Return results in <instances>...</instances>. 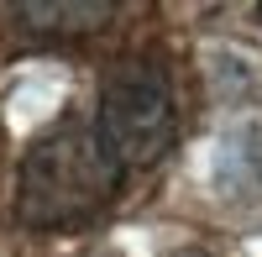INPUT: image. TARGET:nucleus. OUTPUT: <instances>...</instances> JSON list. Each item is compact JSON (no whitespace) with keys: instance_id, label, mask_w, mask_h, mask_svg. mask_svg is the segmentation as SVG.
I'll use <instances>...</instances> for the list:
<instances>
[{"instance_id":"3","label":"nucleus","mask_w":262,"mask_h":257,"mask_svg":"<svg viewBox=\"0 0 262 257\" xmlns=\"http://www.w3.org/2000/svg\"><path fill=\"white\" fill-rule=\"evenodd\" d=\"M16 16L27 21L32 32H58V37H84L105 27V21L116 16L111 0H42V6H16Z\"/></svg>"},{"instance_id":"5","label":"nucleus","mask_w":262,"mask_h":257,"mask_svg":"<svg viewBox=\"0 0 262 257\" xmlns=\"http://www.w3.org/2000/svg\"><path fill=\"white\" fill-rule=\"evenodd\" d=\"M257 21H262V6H257Z\"/></svg>"},{"instance_id":"1","label":"nucleus","mask_w":262,"mask_h":257,"mask_svg":"<svg viewBox=\"0 0 262 257\" xmlns=\"http://www.w3.org/2000/svg\"><path fill=\"white\" fill-rule=\"evenodd\" d=\"M121 189V168L84 116H63L42 132L16 179V216L32 231H69L95 221Z\"/></svg>"},{"instance_id":"2","label":"nucleus","mask_w":262,"mask_h":257,"mask_svg":"<svg viewBox=\"0 0 262 257\" xmlns=\"http://www.w3.org/2000/svg\"><path fill=\"white\" fill-rule=\"evenodd\" d=\"M95 137L121 168H152L179 132V105H173V84L158 63L126 58L100 79V105H95Z\"/></svg>"},{"instance_id":"4","label":"nucleus","mask_w":262,"mask_h":257,"mask_svg":"<svg viewBox=\"0 0 262 257\" xmlns=\"http://www.w3.org/2000/svg\"><path fill=\"white\" fill-rule=\"evenodd\" d=\"M173 257H210V252H173Z\"/></svg>"}]
</instances>
